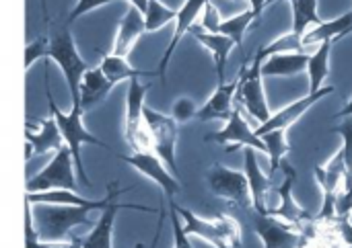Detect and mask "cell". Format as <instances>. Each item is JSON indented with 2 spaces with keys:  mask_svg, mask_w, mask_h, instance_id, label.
<instances>
[{
  "mask_svg": "<svg viewBox=\"0 0 352 248\" xmlns=\"http://www.w3.org/2000/svg\"><path fill=\"white\" fill-rule=\"evenodd\" d=\"M196 113H198V107H196V103H194L192 99H188V97L177 99V101L173 103V107H171V117H173L177 123H186V121L194 119Z\"/></svg>",
  "mask_w": 352,
  "mask_h": 248,
  "instance_id": "38",
  "label": "cell"
},
{
  "mask_svg": "<svg viewBox=\"0 0 352 248\" xmlns=\"http://www.w3.org/2000/svg\"><path fill=\"white\" fill-rule=\"evenodd\" d=\"M334 90H336L334 86H322L320 90L307 92L305 97L297 99L295 103L283 107L278 113L270 115V119H268L266 123H262V125L256 129V134H258V136H264V134H268V132H272V129H289V127H291L295 121H299V119L318 103V101H322L324 97L332 95Z\"/></svg>",
  "mask_w": 352,
  "mask_h": 248,
  "instance_id": "15",
  "label": "cell"
},
{
  "mask_svg": "<svg viewBox=\"0 0 352 248\" xmlns=\"http://www.w3.org/2000/svg\"><path fill=\"white\" fill-rule=\"evenodd\" d=\"M113 2H122V0H76V4L72 6V10L68 12L66 23L72 25V23H74L76 18H80L82 14H89L91 10L101 8V6H107V4H113Z\"/></svg>",
  "mask_w": 352,
  "mask_h": 248,
  "instance_id": "39",
  "label": "cell"
},
{
  "mask_svg": "<svg viewBox=\"0 0 352 248\" xmlns=\"http://www.w3.org/2000/svg\"><path fill=\"white\" fill-rule=\"evenodd\" d=\"M163 224H165V210H159V224H157V232H155V238H153V243H151V248H157V245H159Z\"/></svg>",
  "mask_w": 352,
  "mask_h": 248,
  "instance_id": "42",
  "label": "cell"
},
{
  "mask_svg": "<svg viewBox=\"0 0 352 248\" xmlns=\"http://www.w3.org/2000/svg\"><path fill=\"white\" fill-rule=\"evenodd\" d=\"M144 125L151 138L153 152L167 164V169L177 177V160H175V148H177V136H179V123L165 113H159L144 105Z\"/></svg>",
  "mask_w": 352,
  "mask_h": 248,
  "instance_id": "6",
  "label": "cell"
},
{
  "mask_svg": "<svg viewBox=\"0 0 352 248\" xmlns=\"http://www.w3.org/2000/svg\"><path fill=\"white\" fill-rule=\"evenodd\" d=\"M144 33H146V29H144V16H142V12L138 8H134V6L128 4L126 12L122 14V18L118 23L116 37H113V45H111V51L109 53L128 58Z\"/></svg>",
  "mask_w": 352,
  "mask_h": 248,
  "instance_id": "18",
  "label": "cell"
},
{
  "mask_svg": "<svg viewBox=\"0 0 352 248\" xmlns=\"http://www.w3.org/2000/svg\"><path fill=\"white\" fill-rule=\"evenodd\" d=\"M332 45L334 41H324L320 43L318 51L309 55L307 62V74H309V92L320 90L324 86V80L330 74V53H332Z\"/></svg>",
  "mask_w": 352,
  "mask_h": 248,
  "instance_id": "28",
  "label": "cell"
},
{
  "mask_svg": "<svg viewBox=\"0 0 352 248\" xmlns=\"http://www.w3.org/2000/svg\"><path fill=\"white\" fill-rule=\"evenodd\" d=\"M233 2H243V0H233Z\"/></svg>",
  "mask_w": 352,
  "mask_h": 248,
  "instance_id": "50",
  "label": "cell"
},
{
  "mask_svg": "<svg viewBox=\"0 0 352 248\" xmlns=\"http://www.w3.org/2000/svg\"><path fill=\"white\" fill-rule=\"evenodd\" d=\"M204 142H214L221 146H227L229 152H235L239 148H254L262 154H266V146L262 142V138L250 127V123L245 121L241 107L237 105L231 113V117L225 121V127L219 132H212L204 138Z\"/></svg>",
  "mask_w": 352,
  "mask_h": 248,
  "instance_id": "9",
  "label": "cell"
},
{
  "mask_svg": "<svg viewBox=\"0 0 352 248\" xmlns=\"http://www.w3.org/2000/svg\"><path fill=\"white\" fill-rule=\"evenodd\" d=\"M45 95H47V103H50V115L54 117L58 129H60V136L64 140V146L70 150L72 154V160H74V169H76V179L82 183V185H91L89 177H87V171L82 166V146L85 144H91V146H99V148H105L109 152H113V148L109 144H105L103 140L95 138L87 127H85V121H82V109L80 105H72L68 113H64L56 101H54V95L50 90V84L45 80Z\"/></svg>",
  "mask_w": 352,
  "mask_h": 248,
  "instance_id": "1",
  "label": "cell"
},
{
  "mask_svg": "<svg viewBox=\"0 0 352 248\" xmlns=\"http://www.w3.org/2000/svg\"><path fill=\"white\" fill-rule=\"evenodd\" d=\"M169 216H171V226H173V247L171 248H194V245L190 243V236L184 232L182 218L177 216V212L171 203H169Z\"/></svg>",
  "mask_w": 352,
  "mask_h": 248,
  "instance_id": "40",
  "label": "cell"
},
{
  "mask_svg": "<svg viewBox=\"0 0 352 248\" xmlns=\"http://www.w3.org/2000/svg\"><path fill=\"white\" fill-rule=\"evenodd\" d=\"M130 191V189H126ZM126 191H120L118 189V181L109 185V191L103 199H85L80 195H76L74 191L70 189H52V191H39V193H25V199L31 203V206H74V208H93V210H103L107 203H111L113 199H118L122 193Z\"/></svg>",
  "mask_w": 352,
  "mask_h": 248,
  "instance_id": "12",
  "label": "cell"
},
{
  "mask_svg": "<svg viewBox=\"0 0 352 248\" xmlns=\"http://www.w3.org/2000/svg\"><path fill=\"white\" fill-rule=\"evenodd\" d=\"M307 51L297 53H274L262 62V76H297L307 70Z\"/></svg>",
  "mask_w": 352,
  "mask_h": 248,
  "instance_id": "25",
  "label": "cell"
},
{
  "mask_svg": "<svg viewBox=\"0 0 352 248\" xmlns=\"http://www.w3.org/2000/svg\"><path fill=\"white\" fill-rule=\"evenodd\" d=\"M351 33H352V25H351V29H349V35H351Z\"/></svg>",
  "mask_w": 352,
  "mask_h": 248,
  "instance_id": "49",
  "label": "cell"
},
{
  "mask_svg": "<svg viewBox=\"0 0 352 248\" xmlns=\"http://www.w3.org/2000/svg\"><path fill=\"white\" fill-rule=\"evenodd\" d=\"M169 203L175 208L177 216L182 218L184 232H186L188 236H196V238L204 240L206 245H210V247L214 248H231L225 243V238H223V234H221V230H219L214 218H212V220L200 218V216H196L194 212H190V210H186V208L173 203V199H171Z\"/></svg>",
  "mask_w": 352,
  "mask_h": 248,
  "instance_id": "21",
  "label": "cell"
},
{
  "mask_svg": "<svg viewBox=\"0 0 352 248\" xmlns=\"http://www.w3.org/2000/svg\"><path fill=\"white\" fill-rule=\"evenodd\" d=\"M250 2H252V10L260 16L264 12V8L268 6V2H272V0H250Z\"/></svg>",
  "mask_w": 352,
  "mask_h": 248,
  "instance_id": "43",
  "label": "cell"
},
{
  "mask_svg": "<svg viewBox=\"0 0 352 248\" xmlns=\"http://www.w3.org/2000/svg\"><path fill=\"white\" fill-rule=\"evenodd\" d=\"M142 16H144V29H146V33H155L161 27L173 23L175 16H177V10H173L171 6L163 4L161 0H148V6H146V10H144Z\"/></svg>",
  "mask_w": 352,
  "mask_h": 248,
  "instance_id": "32",
  "label": "cell"
},
{
  "mask_svg": "<svg viewBox=\"0 0 352 248\" xmlns=\"http://www.w3.org/2000/svg\"><path fill=\"white\" fill-rule=\"evenodd\" d=\"M237 86H239V74L235 76V80L231 82H223L217 84V90L212 92V97L198 109L196 117L200 121H227L233 113V103H235V95H237Z\"/></svg>",
  "mask_w": 352,
  "mask_h": 248,
  "instance_id": "20",
  "label": "cell"
},
{
  "mask_svg": "<svg viewBox=\"0 0 352 248\" xmlns=\"http://www.w3.org/2000/svg\"><path fill=\"white\" fill-rule=\"evenodd\" d=\"M272 2H276V0H272Z\"/></svg>",
  "mask_w": 352,
  "mask_h": 248,
  "instance_id": "51",
  "label": "cell"
},
{
  "mask_svg": "<svg viewBox=\"0 0 352 248\" xmlns=\"http://www.w3.org/2000/svg\"><path fill=\"white\" fill-rule=\"evenodd\" d=\"M258 150L245 148V177L250 185V195H252V208L256 214L266 216L268 214V191L272 187V177L264 175L258 162Z\"/></svg>",
  "mask_w": 352,
  "mask_h": 248,
  "instance_id": "19",
  "label": "cell"
},
{
  "mask_svg": "<svg viewBox=\"0 0 352 248\" xmlns=\"http://www.w3.org/2000/svg\"><path fill=\"white\" fill-rule=\"evenodd\" d=\"M297 51H305L303 47V37L297 35V33H285L280 35L278 39L270 41L268 45L260 47L258 53L266 60L268 55H274V53H297Z\"/></svg>",
  "mask_w": 352,
  "mask_h": 248,
  "instance_id": "33",
  "label": "cell"
},
{
  "mask_svg": "<svg viewBox=\"0 0 352 248\" xmlns=\"http://www.w3.org/2000/svg\"><path fill=\"white\" fill-rule=\"evenodd\" d=\"M214 222H217V226H219V230H221V234H223V238H225V243L229 247H241V226H239V222L233 216H229V214H217L214 216Z\"/></svg>",
  "mask_w": 352,
  "mask_h": 248,
  "instance_id": "34",
  "label": "cell"
},
{
  "mask_svg": "<svg viewBox=\"0 0 352 248\" xmlns=\"http://www.w3.org/2000/svg\"><path fill=\"white\" fill-rule=\"evenodd\" d=\"M287 132L289 129H272V132L260 136L264 146H266V154L270 156V175H274L280 169V162L291 152V144L287 140Z\"/></svg>",
  "mask_w": 352,
  "mask_h": 248,
  "instance_id": "30",
  "label": "cell"
},
{
  "mask_svg": "<svg viewBox=\"0 0 352 248\" xmlns=\"http://www.w3.org/2000/svg\"><path fill=\"white\" fill-rule=\"evenodd\" d=\"M101 72H103V76L116 86V84H120V82H124V80H132V78H140V76H153L155 72H144V70H138V68H134L126 58H122V55H116V53H105L103 58H101V62H99V66H97Z\"/></svg>",
  "mask_w": 352,
  "mask_h": 248,
  "instance_id": "27",
  "label": "cell"
},
{
  "mask_svg": "<svg viewBox=\"0 0 352 248\" xmlns=\"http://www.w3.org/2000/svg\"><path fill=\"white\" fill-rule=\"evenodd\" d=\"M25 138H27V160L31 156V150L33 154H45L50 150H60L64 146V140L52 115L47 119H37L35 132L25 127Z\"/></svg>",
  "mask_w": 352,
  "mask_h": 248,
  "instance_id": "24",
  "label": "cell"
},
{
  "mask_svg": "<svg viewBox=\"0 0 352 248\" xmlns=\"http://www.w3.org/2000/svg\"><path fill=\"white\" fill-rule=\"evenodd\" d=\"M260 16L250 8V10H243V12H239V14H235V16H231V18H227V21H223L221 23V29H219V33L221 35H225V37H229L233 43H235V47H241L243 45V37H245V33H248V29L252 27V23L254 21H258Z\"/></svg>",
  "mask_w": 352,
  "mask_h": 248,
  "instance_id": "31",
  "label": "cell"
},
{
  "mask_svg": "<svg viewBox=\"0 0 352 248\" xmlns=\"http://www.w3.org/2000/svg\"><path fill=\"white\" fill-rule=\"evenodd\" d=\"M50 39L47 35H39L35 41H29L25 45V70H29L37 60H47Z\"/></svg>",
  "mask_w": 352,
  "mask_h": 248,
  "instance_id": "35",
  "label": "cell"
},
{
  "mask_svg": "<svg viewBox=\"0 0 352 248\" xmlns=\"http://www.w3.org/2000/svg\"><path fill=\"white\" fill-rule=\"evenodd\" d=\"M352 25V12H346L334 21H322L320 25L311 27L305 31L303 35V47L307 45H320L324 41H334V39H342L349 35V29Z\"/></svg>",
  "mask_w": 352,
  "mask_h": 248,
  "instance_id": "26",
  "label": "cell"
},
{
  "mask_svg": "<svg viewBox=\"0 0 352 248\" xmlns=\"http://www.w3.org/2000/svg\"><path fill=\"white\" fill-rule=\"evenodd\" d=\"M332 134H340L342 140H344V146H342V158H344V164H346V177L352 179V117H346L342 121V125H336L330 129Z\"/></svg>",
  "mask_w": 352,
  "mask_h": 248,
  "instance_id": "36",
  "label": "cell"
},
{
  "mask_svg": "<svg viewBox=\"0 0 352 248\" xmlns=\"http://www.w3.org/2000/svg\"><path fill=\"white\" fill-rule=\"evenodd\" d=\"M206 181H208L210 191L217 197H221L245 212L252 210V195H250V185H248L245 173H239L221 162H214L206 175Z\"/></svg>",
  "mask_w": 352,
  "mask_h": 248,
  "instance_id": "8",
  "label": "cell"
},
{
  "mask_svg": "<svg viewBox=\"0 0 352 248\" xmlns=\"http://www.w3.org/2000/svg\"><path fill=\"white\" fill-rule=\"evenodd\" d=\"M262 62H264V58L260 53H256L254 64L250 68L243 66L239 70V86H237V95H235L237 105L243 107L260 125L266 123L272 115L268 101H266V92H264Z\"/></svg>",
  "mask_w": 352,
  "mask_h": 248,
  "instance_id": "5",
  "label": "cell"
},
{
  "mask_svg": "<svg viewBox=\"0 0 352 248\" xmlns=\"http://www.w3.org/2000/svg\"><path fill=\"white\" fill-rule=\"evenodd\" d=\"M50 39V49H47V60H52L64 74V80L70 90L72 105L78 103V84L82 74L89 70V64L82 60V55L76 49L72 31L68 23H62L58 27H52L47 33Z\"/></svg>",
  "mask_w": 352,
  "mask_h": 248,
  "instance_id": "2",
  "label": "cell"
},
{
  "mask_svg": "<svg viewBox=\"0 0 352 248\" xmlns=\"http://www.w3.org/2000/svg\"><path fill=\"white\" fill-rule=\"evenodd\" d=\"M291 10H293V33L305 35L311 25H320L322 18L318 14V0H291Z\"/></svg>",
  "mask_w": 352,
  "mask_h": 248,
  "instance_id": "29",
  "label": "cell"
},
{
  "mask_svg": "<svg viewBox=\"0 0 352 248\" xmlns=\"http://www.w3.org/2000/svg\"><path fill=\"white\" fill-rule=\"evenodd\" d=\"M134 248H142V243H138V245H136V247Z\"/></svg>",
  "mask_w": 352,
  "mask_h": 248,
  "instance_id": "48",
  "label": "cell"
},
{
  "mask_svg": "<svg viewBox=\"0 0 352 248\" xmlns=\"http://www.w3.org/2000/svg\"><path fill=\"white\" fill-rule=\"evenodd\" d=\"M254 232L264 243V248H297L301 240V232L285 224L283 220L266 214H256Z\"/></svg>",
  "mask_w": 352,
  "mask_h": 248,
  "instance_id": "17",
  "label": "cell"
},
{
  "mask_svg": "<svg viewBox=\"0 0 352 248\" xmlns=\"http://www.w3.org/2000/svg\"><path fill=\"white\" fill-rule=\"evenodd\" d=\"M349 222H351V226H352V212L349 214Z\"/></svg>",
  "mask_w": 352,
  "mask_h": 248,
  "instance_id": "46",
  "label": "cell"
},
{
  "mask_svg": "<svg viewBox=\"0 0 352 248\" xmlns=\"http://www.w3.org/2000/svg\"><path fill=\"white\" fill-rule=\"evenodd\" d=\"M280 169L285 171V181H283V185L278 187L280 203H278L276 210H270L268 214L274 216V218H278V220H283L285 224H289L291 228H295V230L301 232V228H303L307 222H311V218H309V214L297 203V199L293 197V185H295V179H297L295 169L289 166V162H285V160L280 162Z\"/></svg>",
  "mask_w": 352,
  "mask_h": 248,
  "instance_id": "13",
  "label": "cell"
},
{
  "mask_svg": "<svg viewBox=\"0 0 352 248\" xmlns=\"http://www.w3.org/2000/svg\"><path fill=\"white\" fill-rule=\"evenodd\" d=\"M120 160H124L128 166H132L134 171H138L142 177H146L148 181H153L157 187L163 189V193L173 199V195H177L182 191V185L177 181V177L167 169V164L153 152V150H146V152H132L130 156L126 154H118Z\"/></svg>",
  "mask_w": 352,
  "mask_h": 248,
  "instance_id": "11",
  "label": "cell"
},
{
  "mask_svg": "<svg viewBox=\"0 0 352 248\" xmlns=\"http://www.w3.org/2000/svg\"><path fill=\"white\" fill-rule=\"evenodd\" d=\"M352 212V179L346 177L344 179V185H342V191L338 195V201H336V218H349V214Z\"/></svg>",
  "mask_w": 352,
  "mask_h": 248,
  "instance_id": "41",
  "label": "cell"
},
{
  "mask_svg": "<svg viewBox=\"0 0 352 248\" xmlns=\"http://www.w3.org/2000/svg\"><path fill=\"white\" fill-rule=\"evenodd\" d=\"M190 35H192V37H196V39H198V43H200L204 49H208V51H210L212 62H214L217 80H219V84H223V82H225V78H227V60H229V53L233 51L235 43H233L229 37L221 35V33H204V31H202V29H198L196 25L190 29Z\"/></svg>",
  "mask_w": 352,
  "mask_h": 248,
  "instance_id": "23",
  "label": "cell"
},
{
  "mask_svg": "<svg viewBox=\"0 0 352 248\" xmlns=\"http://www.w3.org/2000/svg\"><path fill=\"white\" fill-rule=\"evenodd\" d=\"M206 2H210V0H184V4L177 10L175 29H173L171 41H169V45H167L161 62H159V70H157V74L161 76V82L165 86H167V68H169V62H171V58H173L177 45H179V41L184 39V35L190 33V29L196 25V21H198V16H200V12H202V8H204Z\"/></svg>",
  "mask_w": 352,
  "mask_h": 248,
  "instance_id": "16",
  "label": "cell"
},
{
  "mask_svg": "<svg viewBox=\"0 0 352 248\" xmlns=\"http://www.w3.org/2000/svg\"><path fill=\"white\" fill-rule=\"evenodd\" d=\"M198 18H200V25H196L198 29H202L204 33H219L223 18H221L219 8L212 4V0L204 4V8H202V12H200Z\"/></svg>",
  "mask_w": 352,
  "mask_h": 248,
  "instance_id": "37",
  "label": "cell"
},
{
  "mask_svg": "<svg viewBox=\"0 0 352 248\" xmlns=\"http://www.w3.org/2000/svg\"><path fill=\"white\" fill-rule=\"evenodd\" d=\"M93 208L74 206H37L35 208V230L45 243H66L72 232L80 226H93L89 214Z\"/></svg>",
  "mask_w": 352,
  "mask_h": 248,
  "instance_id": "3",
  "label": "cell"
},
{
  "mask_svg": "<svg viewBox=\"0 0 352 248\" xmlns=\"http://www.w3.org/2000/svg\"><path fill=\"white\" fill-rule=\"evenodd\" d=\"M52 189H76V169L72 154L66 146L56 150L54 158L33 177L27 181V193L52 191Z\"/></svg>",
  "mask_w": 352,
  "mask_h": 248,
  "instance_id": "7",
  "label": "cell"
},
{
  "mask_svg": "<svg viewBox=\"0 0 352 248\" xmlns=\"http://www.w3.org/2000/svg\"><path fill=\"white\" fill-rule=\"evenodd\" d=\"M74 248H80V245H78V236H76V247Z\"/></svg>",
  "mask_w": 352,
  "mask_h": 248,
  "instance_id": "47",
  "label": "cell"
},
{
  "mask_svg": "<svg viewBox=\"0 0 352 248\" xmlns=\"http://www.w3.org/2000/svg\"><path fill=\"white\" fill-rule=\"evenodd\" d=\"M138 210V212H144V214H155L153 208H144V206H132V203H118L116 199L111 203H107L103 210H101V216L97 222H93V228L91 232L85 236V238H78V245L80 248H113L111 243V236H113V224H116V216L120 210Z\"/></svg>",
  "mask_w": 352,
  "mask_h": 248,
  "instance_id": "14",
  "label": "cell"
},
{
  "mask_svg": "<svg viewBox=\"0 0 352 248\" xmlns=\"http://www.w3.org/2000/svg\"><path fill=\"white\" fill-rule=\"evenodd\" d=\"M130 6H134V8H138L142 14H144V10H146V6H148V0H126Z\"/></svg>",
  "mask_w": 352,
  "mask_h": 248,
  "instance_id": "44",
  "label": "cell"
},
{
  "mask_svg": "<svg viewBox=\"0 0 352 248\" xmlns=\"http://www.w3.org/2000/svg\"><path fill=\"white\" fill-rule=\"evenodd\" d=\"M113 84L103 76V72L99 68H89L78 84V105L82 109V113L93 111L95 107H99L111 92Z\"/></svg>",
  "mask_w": 352,
  "mask_h": 248,
  "instance_id": "22",
  "label": "cell"
},
{
  "mask_svg": "<svg viewBox=\"0 0 352 248\" xmlns=\"http://www.w3.org/2000/svg\"><path fill=\"white\" fill-rule=\"evenodd\" d=\"M338 117H352V99L344 105V109L336 115V119H338Z\"/></svg>",
  "mask_w": 352,
  "mask_h": 248,
  "instance_id": "45",
  "label": "cell"
},
{
  "mask_svg": "<svg viewBox=\"0 0 352 248\" xmlns=\"http://www.w3.org/2000/svg\"><path fill=\"white\" fill-rule=\"evenodd\" d=\"M346 248H352V247H346Z\"/></svg>",
  "mask_w": 352,
  "mask_h": 248,
  "instance_id": "52",
  "label": "cell"
},
{
  "mask_svg": "<svg viewBox=\"0 0 352 248\" xmlns=\"http://www.w3.org/2000/svg\"><path fill=\"white\" fill-rule=\"evenodd\" d=\"M151 88L148 84H142L140 78L128 80V92H126V113H124V138L126 144L132 148V152H146L151 148V138L144 125V101L146 92Z\"/></svg>",
  "mask_w": 352,
  "mask_h": 248,
  "instance_id": "4",
  "label": "cell"
},
{
  "mask_svg": "<svg viewBox=\"0 0 352 248\" xmlns=\"http://www.w3.org/2000/svg\"><path fill=\"white\" fill-rule=\"evenodd\" d=\"M316 179H318L322 195H324V203H322V212H320L318 220L330 222L336 218V201H338V195H340L344 179H346V164H344L340 150L324 166H316Z\"/></svg>",
  "mask_w": 352,
  "mask_h": 248,
  "instance_id": "10",
  "label": "cell"
}]
</instances>
